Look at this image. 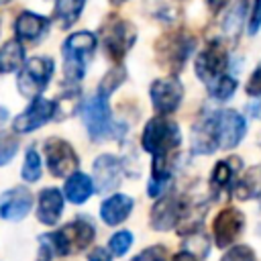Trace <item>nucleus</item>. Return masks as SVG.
Wrapping results in <instances>:
<instances>
[{
  "instance_id": "f257e3e1",
  "label": "nucleus",
  "mask_w": 261,
  "mask_h": 261,
  "mask_svg": "<svg viewBox=\"0 0 261 261\" xmlns=\"http://www.w3.org/2000/svg\"><path fill=\"white\" fill-rule=\"evenodd\" d=\"M108 96L110 94L98 90L94 96H90L82 102V120L86 124L90 139H94V141L120 137L124 133V124H118L112 118Z\"/></svg>"
},
{
  "instance_id": "f03ea898",
  "label": "nucleus",
  "mask_w": 261,
  "mask_h": 261,
  "mask_svg": "<svg viewBox=\"0 0 261 261\" xmlns=\"http://www.w3.org/2000/svg\"><path fill=\"white\" fill-rule=\"evenodd\" d=\"M96 35L90 33V31H80V33H73L65 39L63 43V75L75 84L84 77L86 69H88V63L94 55V49H96Z\"/></svg>"
},
{
  "instance_id": "7ed1b4c3",
  "label": "nucleus",
  "mask_w": 261,
  "mask_h": 261,
  "mask_svg": "<svg viewBox=\"0 0 261 261\" xmlns=\"http://www.w3.org/2000/svg\"><path fill=\"white\" fill-rule=\"evenodd\" d=\"M181 143V133L179 126L165 118V116H155L145 124L141 145L147 153L153 155V159H163L169 157Z\"/></svg>"
},
{
  "instance_id": "20e7f679",
  "label": "nucleus",
  "mask_w": 261,
  "mask_h": 261,
  "mask_svg": "<svg viewBox=\"0 0 261 261\" xmlns=\"http://www.w3.org/2000/svg\"><path fill=\"white\" fill-rule=\"evenodd\" d=\"M53 73V61L49 57H33L20 69L16 77L18 92L24 98H37L49 84Z\"/></svg>"
},
{
  "instance_id": "39448f33",
  "label": "nucleus",
  "mask_w": 261,
  "mask_h": 261,
  "mask_svg": "<svg viewBox=\"0 0 261 261\" xmlns=\"http://www.w3.org/2000/svg\"><path fill=\"white\" fill-rule=\"evenodd\" d=\"M228 65V53L224 49V45L220 41H210L196 57V75L204 82V84H210L212 80H216L218 75L224 73Z\"/></svg>"
},
{
  "instance_id": "423d86ee",
  "label": "nucleus",
  "mask_w": 261,
  "mask_h": 261,
  "mask_svg": "<svg viewBox=\"0 0 261 261\" xmlns=\"http://www.w3.org/2000/svg\"><path fill=\"white\" fill-rule=\"evenodd\" d=\"M194 45H196L194 37H190V35H186V33L167 35V37L161 39V43H159V47H157L159 61L165 63V67L177 71V69H181L184 61L190 57Z\"/></svg>"
},
{
  "instance_id": "0eeeda50",
  "label": "nucleus",
  "mask_w": 261,
  "mask_h": 261,
  "mask_svg": "<svg viewBox=\"0 0 261 261\" xmlns=\"http://www.w3.org/2000/svg\"><path fill=\"white\" fill-rule=\"evenodd\" d=\"M45 159H47V167L51 171V175L55 177H65L71 175L77 167V155L71 149V145L63 139H49L45 143Z\"/></svg>"
},
{
  "instance_id": "6e6552de",
  "label": "nucleus",
  "mask_w": 261,
  "mask_h": 261,
  "mask_svg": "<svg viewBox=\"0 0 261 261\" xmlns=\"http://www.w3.org/2000/svg\"><path fill=\"white\" fill-rule=\"evenodd\" d=\"M214 124H216V139H218V149H232L237 147L245 133H247V122L243 114L237 110H220L214 112Z\"/></svg>"
},
{
  "instance_id": "1a4fd4ad",
  "label": "nucleus",
  "mask_w": 261,
  "mask_h": 261,
  "mask_svg": "<svg viewBox=\"0 0 261 261\" xmlns=\"http://www.w3.org/2000/svg\"><path fill=\"white\" fill-rule=\"evenodd\" d=\"M151 102H153V108L165 116V114H171L177 110V106L181 104V98H184V86L179 84L177 77H163V80H155L151 84Z\"/></svg>"
},
{
  "instance_id": "9d476101",
  "label": "nucleus",
  "mask_w": 261,
  "mask_h": 261,
  "mask_svg": "<svg viewBox=\"0 0 261 261\" xmlns=\"http://www.w3.org/2000/svg\"><path fill=\"white\" fill-rule=\"evenodd\" d=\"M55 108H57L55 100H47V98H39V96H37V98H33V102L14 118L12 128H14L16 133H20V135L31 133V130H35V128L47 124V122L53 118Z\"/></svg>"
},
{
  "instance_id": "9b49d317",
  "label": "nucleus",
  "mask_w": 261,
  "mask_h": 261,
  "mask_svg": "<svg viewBox=\"0 0 261 261\" xmlns=\"http://www.w3.org/2000/svg\"><path fill=\"white\" fill-rule=\"evenodd\" d=\"M245 226V216L241 210L237 208H222L212 222V234H214V243L216 247L224 249L228 245H232L237 241V237L241 234Z\"/></svg>"
},
{
  "instance_id": "f8f14e48",
  "label": "nucleus",
  "mask_w": 261,
  "mask_h": 261,
  "mask_svg": "<svg viewBox=\"0 0 261 261\" xmlns=\"http://www.w3.org/2000/svg\"><path fill=\"white\" fill-rule=\"evenodd\" d=\"M135 37H137V33H135V27L130 22L112 20L104 29V47H106V51L112 59L120 61L128 53L130 45L135 43Z\"/></svg>"
},
{
  "instance_id": "ddd939ff",
  "label": "nucleus",
  "mask_w": 261,
  "mask_h": 261,
  "mask_svg": "<svg viewBox=\"0 0 261 261\" xmlns=\"http://www.w3.org/2000/svg\"><path fill=\"white\" fill-rule=\"evenodd\" d=\"M33 208V194L22 188V186H16V188H10L6 192L0 194V216L4 220H22Z\"/></svg>"
},
{
  "instance_id": "4468645a",
  "label": "nucleus",
  "mask_w": 261,
  "mask_h": 261,
  "mask_svg": "<svg viewBox=\"0 0 261 261\" xmlns=\"http://www.w3.org/2000/svg\"><path fill=\"white\" fill-rule=\"evenodd\" d=\"M184 202L175 196H163L155 202L151 208V226L155 230H169L175 224H179V218L184 214Z\"/></svg>"
},
{
  "instance_id": "2eb2a0df",
  "label": "nucleus",
  "mask_w": 261,
  "mask_h": 261,
  "mask_svg": "<svg viewBox=\"0 0 261 261\" xmlns=\"http://www.w3.org/2000/svg\"><path fill=\"white\" fill-rule=\"evenodd\" d=\"M94 179H96V186H98V192H110L114 190L118 184H120V177H122V163L120 159H116L114 155H100L96 157L94 161Z\"/></svg>"
},
{
  "instance_id": "dca6fc26",
  "label": "nucleus",
  "mask_w": 261,
  "mask_h": 261,
  "mask_svg": "<svg viewBox=\"0 0 261 261\" xmlns=\"http://www.w3.org/2000/svg\"><path fill=\"white\" fill-rule=\"evenodd\" d=\"M192 149L198 155H208L218 149L216 139V124H214V112L208 116H202L200 122L192 130Z\"/></svg>"
},
{
  "instance_id": "f3484780",
  "label": "nucleus",
  "mask_w": 261,
  "mask_h": 261,
  "mask_svg": "<svg viewBox=\"0 0 261 261\" xmlns=\"http://www.w3.org/2000/svg\"><path fill=\"white\" fill-rule=\"evenodd\" d=\"M63 212V194L57 188H45L39 194V206H37V218L39 222L51 226L57 224Z\"/></svg>"
},
{
  "instance_id": "a211bd4d",
  "label": "nucleus",
  "mask_w": 261,
  "mask_h": 261,
  "mask_svg": "<svg viewBox=\"0 0 261 261\" xmlns=\"http://www.w3.org/2000/svg\"><path fill=\"white\" fill-rule=\"evenodd\" d=\"M133 198L126 196V194H114L110 198H106L100 206V218L114 226V224H120L128 218V214L133 212Z\"/></svg>"
},
{
  "instance_id": "6ab92c4d",
  "label": "nucleus",
  "mask_w": 261,
  "mask_h": 261,
  "mask_svg": "<svg viewBox=\"0 0 261 261\" xmlns=\"http://www.w3.org/2000/svg\"><path fill=\"white\" fill-rule=\"evenodd\" d=\"M49 27V18L47 16H41L37 12H20L18 18L14 20V33L18 37V41H37L43 37L45 29Z\"/></svg>"
},
{
  "instance_id": "aec40b11",
  "label": "nucleus",
  "mask_w": 261,
  "mask_h": 261,
  "mask_svg": "<svg viewBox=\"0 0 261 261\" xmlns=\"http://www.w3.org/2000/svg\"><path fill=\"white\" fill-rule=\"evenodd\" d=\"M67 243H69V249L71 251H82V249H88L90 243L94 241V224L88 220V218H75L73 222H69L67 226L61 228Z\"/></svg>"
},
{
  "instance_id": "412c9836",
  "label": "nucleus",
  "mask_w": 261,
  "mask_h": 261,
  "mask_svg": "<svg viewBox=\"0 0 261 261\" xmlns=\"http://www.w3.org/2000/svg\"><path fill=\"white\" fill-rule=\"evenodd\" d=\"M94 192V184L92 179L82 173V171H73L67 179H65V188H63V194L65 198L71 202V204H84Z\"/></svg>"
},
{
  "instance_id": "4be33fe9",
  "label": "nucleus",
  "mask_w": 261,
  "mask_h": 261,
  "mask_svg": "<svg viewBox=\"0 0 261 261\" xmlns=\"http://www.w3.org/2000/svg\"><path fill=\"white\" fill-rule=\"evenodd\" d=\"M24 61V49L18 39H10L0 47V73H10L20 69Z\"/></svg>"
},
{
  "instance_id": "5701e85b",
  "label": "nucleus",
  "mask_w": 261,
  "mask_h": 261,
  "mask_svg": "<svg viewBox=\"0 0 261 261\" xmlns=\"http://www.w3.org/2000/svg\"><path fill=\"white\" fill-rule=\"evenodd\" d=\"M84 4H86V0H55L53 16H55L57 24L61 29L71 27L80 18V12H82Z\"/></svg>"
},
{
  "instance_id": "b1692460",
  "label": "nucleus",
  "mask_w": 261,
  "mask_h": 261,
  "mask_svg": "<svg viewBox=\"0 0 261 261\" xmlns=\"http://www.w3.org/2000/svg\"><path fill=\"white\" fill-rule=\"evenodd\" d=\"M232 192L239 200H249L253 196H259L261 194V167H253L241 179H237Z\"/></svg>"
},
{
  "instance_id": "393cba45",
  "label": "nucleus",
  "mask_w": 261,
  "mask_h": 261,
  "mask_svg": "<svg viewBox=\"0 0 261 261\" xmlns=\"http://www.w3.org/2000/svg\"><path fill=\"white\" fill-rule=\"evenodd\" d=\"M247 8H249V2L247 0H239L230 10H228V14L224 16V22H222V29H224V33L228 35V37H237L239 33H241V29H243V24H245V20H247Z\"/></svg>"
},
{
  "instance_id": "a878e982",
  "label": "nucleus",
  "mask_w": 261,
  "mask_h": 261,
  "mask_svg": "<svg viewBox=\"0 0 261 261\" xmlns=\"http://www.w3.org/2000/svg\"><path fill=\"white\" fill-rule=\"evenodd\" d=\"M234 159H222L214 165L212 169V175H210V186L214 190H226L230 184H232V177H234Z\"/></svg>"
},
{
  "instance_id": "bb28decb",
  "label": "nucleus",
  "mask_w": 261,
  "mask_h": 261,
  "mask_svg": "<svg viewBox=\"0 0 261 261\" xmlns=\"http://www.w3.org/2000/svg\"><path fill=\"white\" fill-rule=\"evenodd\" d=\"M206 88H208L210 98H214V100H218V102H224V100H228V98L234 94V90H237V80L230 77V75H226V73H222V75H218L216 80H212L210 84H206Z\"/></svg>"
},
{
  "instance_id": "cd10ccee",
  "label": "nucleus",
  "mask_w": 261,
  "mask_h": 261,
  "mask_svg": "<svg viewBox=\"0 0 261 261\" xmlns=\"http://www.w3.org/2000/svg\"><path fill=\"white\" fill-rule=\"evenodd\" d=\"M20 175L24 181L33 184L41 177V159H39V153L35 149H29L27 155H24V163H22V169H20Z\"/></svg>"
},
{
  "instance_id": "c85d7f7f",
  "label": "nucleus",
  "mask_w": 261,
  "mask_h": 261,
  "mask_svg": "<svg viewBox=\"0 0 261 261\" xmlns=\"http://www.w3.org/2000/svg\"><path fill=\"white\" fill-rule=\"evenodd\" d=\"M130 245H133V232H128V230H118L108 241L110 255H114V257H122L130 249Z\"/></svg>"
},
{
  "instance_id": "c756f323",
  "label": "nucleus",
  "mask_w": 261,
  "mask_h": 261,
  "mask_svg": "<svg viewBox=\"0 0 261 261\" xmlns=\"http://www.w3.org/2000/svg\"><path fill=\"white\" fill-rule=\"evenodd\" d=\"M220 261H255V251L249 245H234L220 257Z\"/></svg>"
},
{
  "instance_id": "7c9ffc66",
  "label": "nucleus",
  "mask_w": 261,
  "mask_h": 261,
  "mask_svg": "<svg viewBox=\"0 0 261 261\" xmlns=\"http://www.w3.org/2000/svg\"><path fill=\"white\" fill-rule=\"evenodd\" d=\"M18 151V141L12 135H4L0 139V165H6Z\"/></svg>"
},
{
  "instance_id": "2f4dec72",
  "label": "nucleus",
  "mask_w": 261,
  "mask_h": 261,
  "mask_svg": "<svg viewBox=\"0 0 261 261\" xmlns=\"http://www.w3.org/2000/svg\"><path fill=\"white\" fill-rule=\"evenodd\" d=\"M133 261H167V249L163 245H153L141 251Z\"/></svg>"
},
{
  "instance_id": "473e14b6",
  "label": "nucleus",
  "mask_w": 261,
  "mask_h": 261,
  "mask_svg": "<svg viewBox=\"0 0 261 261\" xmlns=\"http://www.w3.org/2000/svg\"><path fill=\"white\" fill-rule=\"evenodd\" d=\"M261 27V0H253L249 16H247V31L249 35H255Z\"/></svg>"
},
{
  "instance_id": "72a5a7b5",
  "label": "nucleus",
  "mask_w": 261,
  "mask_h": 261,
  "mask_svg": "<svg viewBox=\"0 0 261 261\" xmlns=\"http://www.w3.org/2000/svg\"><path fill=\"white\" fill-rule=\"evenodd\" d=\"M247 94L253 96V98H261V65L249 75V82H247Z\"/></svg>"
},
{
  "instance_id": "f704fd0d",
  "label": "nucleus",
  "mask_w": 261,
  "mask_h": 261,
  "mask_svg": "<svg viewBox=\"0 0 261 261\" xmlns=\"http://www.w3.org/2000/svg\"><path fill=\"white\" fill-rule=\"evenodd\" d=\"M88 261H112V255L106 251V249H94L92 253H90V257H88Z\"/></svg>"
},
{
  "instance_id": "c9c22d12",
  "label": "nucleus",
  "mask_w": 261,
  "mask_h": 261,
  "mask_svg": "<svg viewBox=\"0 0 261 261\" xmlns=\"http://www.w3.org/2000/svg\"><path fill=\"white\" fill-rule=\"evenodd\" d=\"M171 261H198V257L192 251H179L171 257Z\"/></svg>"
},
{
  "instance_id": "e433bc0d",
  "label": "nucleus",
  "mask_w": 261,
  "mask_h": 261,
  "mask_svg": "<svg viewBox=\"0 0 261 261\" xmlns=\"http://www.w3.org/2000/svg\"><path fill=\"white\" fill-rule=\"evenodd\" d=\"M226 4H228V0H206V6H208V8H210V12H214V14H216V12H220Z\"/></svg>"
},
{
  "instance_id": "4c0bfd02",
  "label": "nucleus",
  "mask_w": 261,
  "mask_h": 261,
  "mask_svg": "<svg viewBox=\"0 0 261 261\" xmlns=\"http://www.w3.org/2000/svg\"><path fill=\"white\" fill-rule=\"evenodd\" d=\"M8 118V110L6 108H0V122H4Z\"/></svg>"
},
{
  "instance_id": "58836bf2",
  "label": "nucleus",
  "mask_w": 261,
  "mask_h": 261,
  "mask_svg": "<svg viewBox=\"0 0 261 261\" xmlns=\"http://www.w3.org/2000/svg\"><path fill=\"white\" fill-rule=\"evenodd\" d=\"M10 0H0V6H4V4H8Z\"/></svg>"
},
{
  "instance_id": "ea45409f",
  "label": "nucleus",
  "mask_w": 261,
  "mask_h": 261,
  "mask_svg": "<svg viewBox=\"0 0 261 261\" xmlns=\"http://www.w3.org/2000/svg\"><path fill=\"white\" fill-rule=\"evenodd\" d=\"M112 2H124V0H112Z\"/></svg>"
}]
</instances>
